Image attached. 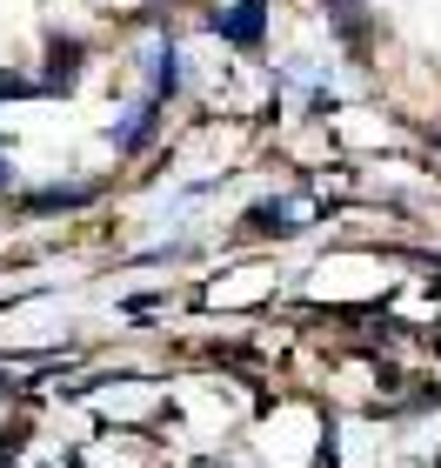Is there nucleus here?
Here are the masks:
<instances>
[{
  "mask_svg": "<svg viewBox=\"0 0 441 468\" xmlns=\"http://www.w3.org/2000/svg\"><path fill=\"white\" fill-rule=\"evenodd\" d=\"M215 27H221L227 40H255V34H261V0H241V14H235V20H215Z\"/></svg>",
  "mask_w": 441,
  "mask_h": 468,
  "instance_id": "nucleus-2",
  "label": "nucleus"
},
{
  "mask_svg": "<svg viewBox=\"0 0 441 468\" xmlns=\"http://www.w3.org/2000/svg\"><path fill=\"white\" fill-rule=\"evenodd\" d=\"M174 88H181V54H174V48H161V54H154V101H161V94H174Z\"/></svg>",
  "mask_w": 441,
  "mask_h": 468,
  "instance_id": "nucleus-3",
  "label": "nucleus"
},
{
  "mask_svg": "<svg viewBox=\"0 0 441 468\" xmlns=\"http://www.w3.org/2000/svg\"><path fill=\"white\" fill-rule=\"evenodd\" d=\"M0 187H7V161H0Z\"/></svg>",
  "mask_w": 441,
  "mask_h": 468,
  "instance_id": "nucleus-5",
  "label": "nucleus"
},
{
  "mask_svg": "<svg viewBox=\"0 0 441 468\" xmlns=\"http://www.w3.org/2000/svg\"><path fill=\"white\" fill-rule=\"evenodd\" d=\"M255 221H261V228H281V234H294V228H301V201H268Z\"/></svg>",
  "mask_w": 441,
  "mask_h": 468,
  "instance_id": "nucleus-4",
  "label": "nucleus"
},
{
  "mask_svg": "<svg viewBox=\"0 0 441 468\" xmlns=\"http://www.w3.org/2000/svg\"><path fill=\"white\" fill-rule=\"evenodd\" d=\"M154 108H161V101H154V94H147V101H141V108H134L128 121H121V127H114V147H121V154H128V147H141V141H147V127H154Z\"/></svg>",
  "mask_w": 441,
  "mask_h": 468,
  "instance_id": "nucleus-1",
  "label": "nucleus"
}]
</instances>
